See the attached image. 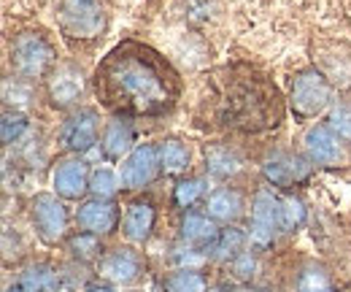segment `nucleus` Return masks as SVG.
<instances>
[{
	"label": "nucleus",
	"instance_id": "nucleus-5",
	"mask_svg": "<svg viewBox=\"0 0 351 292\" xmlns=\"http://www.w3.org/2000/svg\"><path fill=\"white\" fill-rule=\"evenodd\" d=\"M332 100V89L330 82L316 71V68H306L292 79V89H289V103L295 117L308 120L316 117L319 111H324Z\"/></svg>",
	"mask_w": 351,
	"mask_h": 292
},
{
	"label": "nucleus",
	"instance_id": "nucleus-8",
	"mask_svg": "<svg viewBox=\"0 0 351 292\" xmlns=\"http://www.w3.org/2000/svg\"><path fill=\"white\" fill-rule=\"evenodd\" d=\"M263 176L270 187L289 190L311 179V160L292 152H273L263 160Z\"/></svg>",
	"mask_w": 351,
	"mask_h": 292
},
{
	"label": "nucleus",
	"instance_id": "nucleus-29",
	"mask_svg": "<svg viewBox=\"0 0 351 292\" xmlns=\"http://www.w3.org/2000/svg\"><path fill=\"white\" fill-rule=\"evenodd\" d=\"M306 216H308V209L300 198L289 195V198L281 201V230H287V233L300 230L303 222H306Z\"/></svg>",
	"mask_w": 351,
	"mask_h": 292
},
{
	"label": "nucleus",
	"instance_id": "nucleus-18",
	"mask_svg": "<svg viewBox=\"0 0 351 292\" xmlns=\"http://www.w3.org/2000/svg\"><path fill=\"white\" fill-rule=\"evenodd\" d=\"M100 146H103V155L108 160H125L135 149V130L125 117H114L108 125L103 127Z\"/></svg>",
	"mask_w": 351,
	"mask_h": 292
},
{
	"label": "nucleus",
	"instance_id": "nucleus-6",
	"mask_svg": "<svg viewBox=\"0 0 351 292\" xmlns=\"http://www.w3.org/2000/svg\"><path fill=\"white\" fill-rule=\"evenodd\" d=\"M303 146H306L308 160L313 166L322 168H341L349 163V155H346V146H343V138L332 130L330 125H311L303 135Z\"/></svg>",
	"mask_w": 351,
	"mask_h": 292
},
{
	"label": "nucleus",
	"instance_id": "nucleus-10",
	"mask_svg": "<svg viewBox=\"0 0 351 292\" xmlns=\"http://www.w3.org/2000/svg\"><path fill=\"white\" fill-rule=\"evenodd\" d=\"M281 227V201L267 192L260 190L252 201V227H249V241L254 247H270L276 233Z\"/></svg>",
	"mask_w": 351,
	"mask_h": 292
},
{
	"label": "nucleus",
	"instance_id": "nucleus-3",
	"mask_svg": "<svg viewBox=\"0 0 351 292\" xmlns=\"http://www.w3.org/2000/svg\"><path fill=\"white\" fill-rule=\"evenodd\" d=\"M54 19L68 41H95L108 27L103 0H54Z\"/></svg>",
	"mask_w": 351,
	"mask_h": 292
},
{
	"label": "nucleus",
	"instance_id": "nucleus-9",
	"mask_svg": "<svg viewBox=\"0 0 351 292\" xmlns=\"http://www.w3.org/2000/svg\"><path fill=\"white\" fill-rule=\"evenodd\" d=\"M160 170H162V166H160V146L138 144L130 155L122 160L119 179H122L125 190H141V187L152 184Z\"/></svg>",
	"mask_w": 351,
	"mask_h": 292
},
{
	"label": "nucleus",
	"instance_id": "nucleus-34",
	"mask_svg": "<svg viewBox=\"0 0 351 292\" xmlns=\"http://www.w3.org/2000/svg\"><path fill=\"white\" fill-rule=\"evenodd\" d=\"M5 292H25V290H22L19 284H14V287H8V290H5Z\"/></svg>",
	"mask_w": 351,
	"mask_h": 292
},
{
	"label": "nucleus",
	"instance_id": "nucleus-32",
	"mask_svg": "<svg viewBox=\"0 0 351 292\" xmlns=\"http://www.w3.org/2000/svg\"><path fill=\"white\" fill-rule=\"evenodd\" d=\"M230 268H232V273H235L238 279H252L254 271H257V260L252 257V251H243V254H238L235 260H230Z\"/></svg>",
	"mask_w": 351,
	"mask_h": 292
},
{
	"label": "nucleus",
	"instance_id": "nucleus-20",
	"mask_svg": "<svg viewBox=\"0 0 351 292\" xmlns=\"http://www.w3.org/2000/svg\"><path fill=\"white\" fill-rule=\"evenodd\" d=\"M241 168H243L241 157H238L230 146L214 144V146L206 149V170H208L211 176H217V179H230V176H235Z\"/></svg>",
	"mask_w": 351,
	"mask_h": 292
},
{
	"label": "nucleus",
	"instance_id": "nucleus-23",
	"mask_svg": "<svg viewBox=\"0 0 351 292\" xmlns=\"http://www.w3.org/2000/svg\"><path fill=\"white\" fill-rule=\"evenodd\" d=\"M162 292H208V284L200 271L195 268H178L171 276H165Z\"/></svg>",
	"mask_w": 351,
	"mask_h": 292
},
{
	"label": "nucleus",
	"instance_id": "nucleus-21",
	"mask_svg": "<svg viewBox=\"0 0 351 292\" xmlns=\"http://www.w3.org/2000/svg\"><path fill=\"white\" fill-rule=\"evenodd\" d=\"M16 284L25 292H57L60 290V279H57V273H54L49 265H30V268H25Z\"/></svg>",
	"mask_w": 351,
	"mask_h": 292
},
{
	"label": "nucleus",
	"instance_id": "nucleus-28",
	"mask_svg": "<svg viewBox=\"0 0 351 292\" xmlns=\"http://www.w3.org/2000/svg\"><path fill=\"white\" fill-rule=\"evenodd\" d=\"M27 127H30V122H27V117H25L22 111L5 109V111H3V122H0V138H3V144H5V146L16 144V141L27 133Z\"/></svg>",
	"mask_w": 351,
	"mask_h": 292
},
{
	"label": "nucleus",
	"instance_id": "nucleus-26",
	"mask_svg": "<svg viewBox=\"0 0 351 292\" xmlns=\"http://www.w3.org/2000/svg\"><path fill=\"white\" fill-rule=\"evenodd\" d=\"M68 251H71V257H76V260H82V262H89V260L100 257V251H103L100 236L82 230V233H76V236L68 238Z\"/></svg>",
	"mask_w": 351,
	"mask_h": 292
},
{
	"label": "nucleus",
	"instance_id": "nucleus-22",
	"mask_svg": "<svg viewBox=\"0 0 351 292\" xmlns=\"http://www.w3.org/2000/svg\"><path fill=\"white\" fill-rule=\"evenodd\" d=\"M160 166H162L165 173H171V176L184 173L189 168V149H186V144L178 141V138L162 141L160 144Z\"/></svg>",
	"mask_w": 351,
	"mask_h": 292
},
{
	"label": "nucleus",
	"instance_id": "nucleus-27",
	"mask_svg": "<svg viewBox=\"0 0 351 292\" xmlns=\"http://www.w3.org/2000/svg\"><path fill=\"white\" fill-rule=\"evenodd\" d=\"M203 195H206V181L203 179H181V181H176L173 203L178 209H192Z\"/></svg>",
	"mask_w": 351,
	"mask_h": 292
},
{
	"label": "nucleus",
	"instance_id": "nucleus-30",
	"mask_svg": "<svg viewBox=\"0 0 351 292\" xmlns=\"http://www.w3.org/2000/svg\"><path fill=\"white\" fill-rule=\"evenodd\" d=\"M298 292H332V282H330L324 268L308 265L298 276Z\"/></svg>",
	"mask_w": 351,
	"mask_h": 292
},
{
	"label": "nucleus",
	"instance_id": "nucleus-35",
	"mask_svg": "<svg viewBox=\"0 0 351 292\" xmlns=\"http://www.w3.org/2000/svg\"><path fill=\"white\" fill-rule=\"evenodd\" d=\"M208 292H224V290H219V287H208Z\"/></svg>",
	"mask_w": 351,
	"mask_h": 292
},
{
	"label": "nucleus",
	"instance_id": "nucleus-31",
	"mask_svg": "<svg viewBox=\"0 0 351 292\" xmlns=\"http://www.w3.org/2000/svg\"><path fill=\"white\" fill-rule=\"evenodd\" d=\"M330 127H332L343 141L351 144V103L341 100V103H335V106L330 109Z\"/></svg>",
	"mask_w": 351,
	"mask_h": 292
},
{
	"label": "nucleus",
	"instance_id": "nucleus-13",
	"mask_svg": "<svg viewBox=\"0 0 351 292\" xmlns=\"http://www.w3.org/2000/svg\"><path fill=\"white\" fill-rule=\"evenodd\" d=\"M89 176H92V170L82 157L60 160L51 173L54 195H60L62 201H82L89 192Z\"/></svg>",
	"mask_w": 351,
	"mask_h": 292
},
{
	"label": "nucleus",
	"instance_id": "nucleus-25",
	"mask_svg": "<svg viewBox=\"0 0 351 292\" xmlns=\"http://www.w3.org/2000/svg\"><path fill=\"white\" fill-rule=\"evenodd\" d=\"M119 187H122V179L111 168H95L92 176H89V192H92V198H108L111 201Z\"/></svg>",
	"mask_w": 351,
	"mask_h": 292
},
{
	"label": "nucleus",
	"instance_id": "nucleus-16",
	"mask_svg": "<svg viewBox=\"0 0 351 292\" xmlns=\"http://www.w3.org/2000/svg\"><path fill=\"white\" fill-rule=\"evenodd\" d=\"M221 230L217 227V222L208 216V214H197V211H186L181 216V238L186 247H195V249L206 251L214 249L217 241H219Z\"/></svg>",
	"mask_w": 351,
	"mask_h": 292
},
{
	"label": "nucleus",
	"instance_id": "nucleus-17",
	"mask_svg": "<svg viewBox=\"0 0 351 292\" xmlns=\"http://www.w3.org/2000/svg\"><path fill=\"white\" fill-rule=\"evenodd\" d=\"M157 225V209L152 201L141 198V201H132L130 206L125 209V216H122V236L132 241V244H143L152 230Z\"/></svg>",
	"mask_w": 351,
	"mask_h": 292
},
{
	"label": "nucleus",
	"instance_id": "nucleus-33",
	"mask_svg": "<svg viewBox=\"0 0 351 292\" xmlns=\"http://www.w3.org/2000/svg\"><path fill=\"white\" fill-rule=\"evenodd\" d=\"M84 292H114V287L108 282H92V284L84 287Z\"/></svg>",
	"mask_w": 351,
	"mask_h": 292
},
{
	"label": "nucleus",
	"instance_id": "nucleus-7",
	"mask_svg": "<svg viewBox=\"0 0 351 292\" xmlns=\"http://www.w3.org/2000/svg\"><path fill=\"white\" fill-rule=\"evenodd\" d=\"M30 214H33V225H36V233L44 244H57L65 238L68 233V209L62 206V201L51 192H41L33 198V206H30Z\"/></svg>",
	"mask_w": 351,
	"mask_h": 292
},
{
	"label": "nucleus",
	"instance_id": "nucleus-11",
	"mask_svg": "<svg viewBox=\"0 0 351 292\" xmlns=\"http://www.w3.org/2000/svg\"><path fill=\"white\" fill-rule=\"evenodd\" d=\"M97 133H100L97 111L95 109H79L60 127V146L68 149V152L84 155L97 144Z\"/></svg>",
	"mask_w": 351,
	"mask_h": 292
},
{
	"label": "nucleus",
	"instance_id": "nucleus-24",
	"mask_svg": "<svg viewBox=\"0 0 351 292\" xmlns=\"http://www.w3.org/2000/svg\"><path fill=\"white\" fill-rule=\"evenodd\" d=\"M246 241H249V233H243L241 227H227V230H221L219 241L211 249V254L217 260H235L238 254H243Z\"/></svg>",
	"mask_w": 351,
	"mask_h": 292
},
{
	"label": "nucleus",
	"instance_id": "nucleus-4",
	"mask_svg": "<svg viewBox=\"0 0 351 292\" xmlns=\"http://www.w3.org/2000/svg\"><path fill=\"white\" fill-rule=\"evenodd\" d=\"M8 60L19 79H44L57 68V52L44 33L22 30L8 43Z\"/></svg>",
	"mask_w": 351,
	"mask_h": 292
},
{
	"label": "nucleus",
	"instance_id": "nucleus-14",
	"mask_svg": "<svg viewBox=\"0 0 351 292\" xmlns=\"http://www.w3.org/2000/svg\"><path fill=\"white\" fill-rule=\"evenodd\" d=\"M97 273L108 284H132L143 273V260H141L138 251L128 249V247H119V249L108 251V254L100 257Z\"/></svg>",
	"mask_w": 351,
	"mask_h": 292
},
{
	"label": "nucleus",
	"instance_id": "nucleus-15",
	"mask_svg": "<svg viewBox=\"0 0 351 292\" xmlns=\"http://www.w3.org/2000/svg\"><path fill=\"white\" fill-rule=\"evenodd\" d=\"M76 225L84 233H95V236H106L119 225V209L114 201L108 198H89L82 201L76 209Z\"/></svg>",
	"mask_w": 351,
	"mask_h": 292
},
{
	"label": "nucleus",
	"instance_id": "nucleus-12",
	"mask_svg": "<svg viewBox=\"0 0 351 292\" xmlns=\"http://www.w3.org/2000/svg\"><path fill=\"white\" fill-rule=\"evenodd\" d=\"M84 71L73 63H62L49 74V100L57 109H71L84 98Z\"/></svg>",
	"mask_w": 351,
	"mask_h": 292
},
{
	"label": "nucleus",
	"instance_id": "nucleus-1",
	"mask_svg": "<svg viewBox=\"0 0 351 292\" xmlns=\"http://www.w3.org/2000/svg\"><path fill=\"white\" fill-rule=\"evenodd\" d=\"M97 100L122 117H165L181 98V76L149 43H117L95 68Z\"/></svg>",
	"mask_w": 351,
	"mask_h": 292
},
{
	"label": "nucleus",
	"instance_id": "nucleus-2",
	"mask_svg": "<svg viewBox=\"0 0 351 292\" xmlns=\"http://www.w3.org/2000/svg\"><path fill=\"white\" fill-rule=\"evenodd\" d=\"M284 117V106L278 98L276 84L265 76H235L230 71V79L221 87L217 100V120L219 125L243 130V133H260L267 127H276Z\"/></svg>",
	"mask_w": 351,
	"mask_h": 292
},
{
	"label": "nucleus",
	"instance_id": "nucleus-19",
	"mask_svg": "<svg viewBox=\"0 0 351 292\" xmlns=\"http://www.w3.org/2000/svg\"><path fill=\"white\" fill-rule=\"evenodd\" d=\"M206 214L214 222H235L243 214V198L238 190L219 187L206 198Z\"/></svg>",
	"mask_w": 351,
	"mask_h": 292
}]
</instances>
